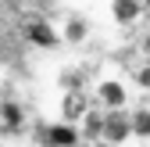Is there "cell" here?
I'll return each mask as SVG.
<instances>
[{
	"mask_svg": "<svg viewBox=\"0 0 150 147\" xmlns=\"http://www.w3.org/2000/svg\"><path fill=\"white\" fill-rule=\"evenodd\" d=\"M129 136H132V122H129V111L125 108H115V111H107L104 108V136L111 147H122Z\"/></svg>",
	"mask_w": 150,
	"mask_h": 147,
	"instance_id": "obj_1",
	"label": "cell"
},
{
	"mask_svg": "<svg viewBox=\"0 0 150 147\" xmlns=\"http://www.w3.org/2000/svg\"><path fill=\"white\" fill-rule=\"evenodd\" d=\"M0 147H4V143H0Z\"/></svg>",
	"mask_w": 150,
	"mask_h": 147,
	"instance_id": "obj_14",
	"label": "cell"
},
{
	"mask_svg": "<svg viewBox=\"0 0 150 147\" xmlns=\"http://www.w3.org/2000/svg\"><path fill=\"white\" fill-rule=\"evenodd\" d=\"M143 0H111V18H115L118 25H132L139 22V14H143Z\"/></svg>",
	"mask_w": 150,
	"mask_h": 147,
	"instance_id": "obj_6",
	"label": "cell"
},
{
	"mask_svg": "<svg viewBox=\"0 0 150 147\" xmlns=\"http://www.w3.org/2000/svg\"><path fill=\"white\" fill-rule=\"evenodd\" d=\"M136 86H139V90H150V61H143V65L136 68Z\"/></svg>",
	"mask_w": 150,
	"mask_h": 147,
	"instance_id": "obj_11",
	"label": "cell"
},
{
	"mask_svg": "<svg viewBox=\"0 0 150 147\" xmlns=\"http://www.w3.org/2000/svg\"><path fill=\"white\" fill-rule=\"evenodd\" d=\"M86 111H89V104H86V97H82V90H68L64 101H61V118L79 126V118H82Z\"/></svg>",
	"mask_w": 150,
	"mask_h": 147,
	"instance_id": "obj_7",
	"label": "cell"
},
{
	"mask_svg": "<svg viewBox=\"0 0 150 147\" xmlns=\"http://www.w3.org/2000/svg\"><path fill=\"white\" fill-rule=\"evenodd\" d=\"M129 122H132V136L136 140H150V108L129 111Z\"/></svg>",
	"mask_w": 150,
	"mask_h": 147,
	"instance_id": "obj_10",
	"label": "cell"
},
{
	"mask_svg": "<svg viewBox=\"0 0 150 147\" xmlns=\"http://www.w3.org/2000/svg\"><path fill=\"white\" fill-rule=\"evenodd\" d=\"M79 133H82V140H100L104 136V108H89L79 118Z\"/></svg>",
	"mask_w": 150,
	"mask_h": 147,
	"instance_id": "obj_8",
	"label": "cell"
},
{
	"mask_svg": "<svg viewBox=\"0 0 150 147\" xmlns=\"http://www.w3.org/2000/svg\"><path fill=\"white\" fill-rule=\"evenodd\" d=\"M139 50H143V54H146V58H150V32L143 36V43H139Z\"/></svg>",
	"mask_w": 150,
	"mask_h": 147,
	"instance_id": "obj_12",
	"label": "cell"
},
{
	"mask_svg": "<svg viewBox=\"0 0 150 147\" xmlns=\"http://www.w3.org/2000/svg\"><path fill=\"white\" fill-rule=\"evenodd\" d=\"M97 101H100V108L115 111V108H125V104H129V90H125L122 79H100V86H97Z\"/></svg>",
	"mask_w": 150,
	"mask_h": 147,
	"instance_id": "obj_3",
	"label": "cell"
},
{
	"mask_svg": "<svg viewBox=\"0 0 150 147\" xmlns=\"http://www.w3.org/2000/svg\"><path fill=\"white\" fill-rule=\"evenodd\" d=\"M143 7H146V11H150V0H143Z\"/></svg>",
	"mask_w": 150,
	"mask_h": 147,
	"instance_id": "obj_13",
	"label": "cell"
},
{
	"mask_svg": "<svg viewBox=\"0 0 150 147\" xmlns=\"http://www.w3.org/2000/svg\"><path fill=\"white\" fill-rule=\"evenodd\" d=\"M57 32H61V43H82L89 36V22L82 14H64V22L57 25Z\"/></svg>",
	"mask_w": 150,
	"mask_h": 147,
	"instance_id": "obj_5",
	"label": "cell"
},
{
	"mask_svg": "<svg viewBox=\"0 0 150 147\" xmlns=\"http://www.w3.org/2000/svg\"><path fill=\"white\" fill-rule=\"evenodd\" d=\"M47 143L50 147H79L82 143V133H79V126L75 122H54L50 129H47Z\"/></svg>",
	"mask_w": 150,
	"mask_h": 147,
	"instance_id": "obj_4",
	"label": "cell"
},
{
	"mask_svg": "<svg viewBox=\"0 0 150 147\" xmlns=\"http://www.w3.org/2000/svg\"><path fill=\"white\" fill-rule=\"evenodd\" d=\"M25 40H29L32 47H43V50H54V47L61 43V32H57V25L43 22V18H32V22H25Z\"/></svg>",
	"mask_w": 150,
	"mask_h": 147,
	"instance_id": "obj_2",
	"label": "cell"
},
{
	"mask_svg": "<svg viewBox=\"0 0 150 147\" xmlns=\"http://www.w3.org/2000/svg\"><path fill=\"white\" fill-rule=\"evenodd\" d=\"M25 122V111L18 101H0V126L4 129H18V126Z\"/></svg>",
	"mask_w": 150,
	"mask_h": 147,
	"instance_id": "obj_9",
	"label": "cell"
}]
</instances>
